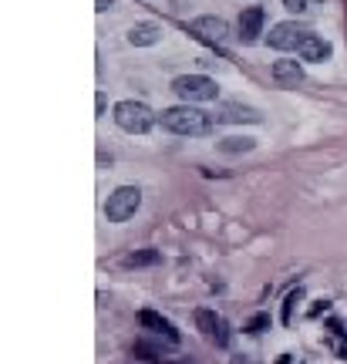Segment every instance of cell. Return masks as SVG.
I'll use <instances>...</instances> for the list:
<instances>
[{"label": "cell", "instance_id": "6da1fadb", "mask_svg": "<svg viewBox=\"0 0 347 364\" xmlns=\"http://www.w3.org/2000/svg\"><path fill=\"white\" fill-rule=\"evenodd\" d=\"M159 122H162V129L172 132V135H209L216 118L206 115V112H199L196 105H176V108H166V112L159 115Z\"/></svg>", "mask_w": 347, "mask_h": 364}, {"label": "cell", "instance_id": "7a4b0ae2", "mask_svg": "<svg viewBox=\"0 0 347 364\" xmlns=\"http://www.w3.org/2000/svg\"><path fill=\"white\" fill-rule=\"evenodd\" d=\"M115 125L129 135H145L155 125V112L142 102H118L115 105Z\"/></svg>", "mask_w": 347, "mask_h": 364}, {"label": "cell", "instance_id": "3957f363", "mask_svg": "<svg viewBox=\"0 0 347 364\" xmlns=\"http://www.w3.org/2000/svg\"><path fill=\"white\" fill-rule=\"evenodd\" d=\"M172 91L179 95L186 105H199V102H216V81L206 78V75H179L172 81Z\"/></svg>", "mask_w": 347, "mask_h": 364}, {"label": "cell", "instance_id": "277c9868", "mask_svg": "<svg viewBox=\"0 0 347 364\" xmlns=\"http://www.w3.org/2000/svg\"><path fill=\"white\" fill-rule=\"evenodd\" d=\"M139 206H142L139 186H118L115 193L108 196V203H105V216H108V223H125L139 213Z\"/></svg>", "mask_w": 347, "mask_h": 364}, {"label": "cell", "instance_id": "5b68a950", "mask_svg": "<svg viewBox=\"0 0 347 364\" xmlns=\"http://www.w3.org/2000/svg\"><path fill=\"white\" fill-rule=\"evenodd\" d=\"M304 38H307V31L297 24V21H283V24L273 27L267 41H270V48H277V51H297Z\"/></svg>", "mask_w": 347, "mask_h": 364}, {"label": "cell", "instance_id": "8992f818", "mask_svg": "<svg viewBox=\"0 0 347 364\" xmlns=\"http://www.w3.org/2000/svg\"><path fill=\"white\" fill-rule=\"evenodd\" d=\"M193 34H199L203 41H209V44H216V48H223L226 44V38H230V24L223 21V17H196L193 21Z\"/></svg>", "mask_w": 347, "mask_h": 364}, {"label": "cell", "instance_id": "52a82bcc", "mask_svg": "<svg viewBox=\"0 0 347 364\" xmlns=\"http://www.w3.org/2000/svg\"><path fill=\"white\" fill-rule=\"evenodd\" d=\"M213 118H216V122H226V125H243V122H246V125H257L263 115H260L257 108H250V105L226 102V105H219Z\"/></svg>", "mask_w": 347, "mask_h": 364}, {"label": "cell", "instance_id": "ba28073f", "mask_svg": "<svg viewBox=\"0 0 347 364\" xmlns=\"http://www.w3.org/2000/svg\"><path fill=\"white\" fill-rule=\"evenodd\" d=\"M240 34L236 38L243 41V44H257L260 34H263V7H246L243 14H240Z\"/></svg>", "mask_w": 347, "mask_h": 364}, {"label": "cell", "instance_id": "9c48e42d", "mask_svg": "<svg viewBox=\"0 0 347 364\" xmlns=\"http://www.w3.org/2000/svg\"><path fill=\"white\" fill-rule=\"evenodd\" d=\"M159 41H162V27L155 24V21H142V24H135L129 31L132 48H152V44H159Z\"/></svg>", "mask_w": 347, "mask_h": 364}, {"label": "cell", "instance_id": "30bf717a", "mask_svg": "<svg viewBox=\"0 0 347 364\" xmlns=\"http://www.w3.org/2000/svg\"><path fill=\"white\" fill-rule=\"evenodd\" d=\"M297 54H300V61H327L331 58V44L324 38H317V34H310L300 41V48H297Z\"/></svg>", "mask_w": 347, "mask_h": 364}, {"label": "cell", "instance_id": "8fae6325", "mask_svg": "<svg viewBox=\"0 0 347 364\" xmlns=\"http://www.w3.org/2000/svg\"><path fill=\"white\" fill-rule=\"evenodd\" d=\"M273 81L283 85V88H297V85L304 81V68H300V61H277V65H273Z\"/></svg>", "mask_w": 347, "mask_h": 364}, {"label": "cell", "instance_id": "7c38bea8", "mask_svg": "<svg viewBox=\"0 0 347 364\" xmlns=\"http://www.w3.org/2000/svg\"><path fill=\"white\" fill-rule=\"evenodd\" d=\"M139 321H142V327H145V331H152V334H162V338L172 341V344L179 341V334H176V327L169 324V321L162 317V314H155V311H142V314H139Z\"/></svg>", "mask_w": 347, "mask_h": 364}, {"label": "cell", "instance_id": "4fadbf2b", "mask_svg": "<svg viewBox=\"0 0 347 364\" xmlns=\"http://www.w3.org/2000/svg\"><path fill=\"white\" fill-rule=\"evenodd\" d=\"M196 324H199V331L206 334V338H216L219 334V327H223V321H219L213 311H206V307H199L196 311Z\"/></svg>", "mask_w": 347, "mask_h": 364}, {"label": "cell", "instance_id": "5bb4252c", "mask_svg": "<svg viewBox=\"0 0 347 364\" xmlns=\"http://www.w3.org/2000/svg\"><path fill=\"white\" fill-rule=\"evenodd\" d=\"M253 139H223L219 142V152H250L253 149Z\"/></svg>", "mask_w": 347, "mask_h": 364}, {"label": "cell", "instance_id": "9a60e30c", "mask_svg": "<svg viewBox=\"0 0 347 364\" xmlns=\"http://www.w3.org/2000/svg\"><path fill=\"white\" fill-rule=\"evenodd\" d=\"M125 263H129V267H152V263H159V253H155V250H139V253H132Z\"/></svg>", "mask_w": 347, "mask_h": 364}, {"label": "cell", "instance_id": "2e32d148", "mask_svg": "<svg viewBox=\"0 0 347 364\" xmlns=\"http://www.w3.org/2000/svg\"><path fill=\"white\" fill-rule=\"evenodd\" d=\"M300 297H304V290H300V287H297L294 294L287 297V304H283V324H290V317H294V304H297Z\"/></svg>", "mask_w": 347, "mask_h": 364}, {"label": "cell", "instance_id": "e0dca14e", "mask_svg": "<svg viewBox=\"0 0 347 364\" xmlns=\"http://www.w3.org/2000/svg\"><path fill=\"white\" fill-rule=\"evenodd\" d=\"M267 324H270L267 317H253V321L246 324V331H250V334H260V331H263V327H267Z\"/></svg>", "mask_w": 347, "mask_h": 364}, {"label": "cell", "instance_id": "ac0fdd59", "mask_svg": "<svg viewBox=\"0 0 347 364\" xmlns=\"http://www.w3.org/2000/svg\"><path fill=\"white\" fill-rule=\"evenodd\" d=\"M283 7H287V11H294V14H300V11H307V0H283Z\"/></svg>", "mask_w": 347, "mask_h": 364}, {"label": "cell", "instance_id": "d6986e66", "mask_svg": "<svg viewBox=\"0 0 347 364\" xmlns=\"http://www.w3.org/2000/svg\"><path fill=\"white\" fill-rule=\"evenodd\" d=\"M112 4H115V0H95V11H98V14H105V11H108V7H112Z\"/></svg>", "mask_w": 347, "mask_h": 364}, {"label": "cell", "instance_id": "ffe728a7", "mask_svg": "<svg viewBox=\"0 0 347 364\" xmlns=\"http://www.w3.org/2000/svg\"><path fill=\"white\" fill-rule=\"evenodd\" d=\"M95 112H98V115H105V95H102V91H98V98H95Z\"/></svg>", "mask_w": 347, "mask_h": 364}, {"label": "cell", "instance_id": "44dd1931", "mask_svg": "<svg viewBox=\"0 0 347 364\" xmlns=\"http://www.w3.org/2000/svg\"><path fill=\"white\" fill-rule=\"evenodd\" d=\"M162 364H196V361H189V358H179V361H162Z\"/></svg>", "mask_w": 347, "mask_h": 364}, {"label": "cell", "instance_id": "7402d4cb", "mask_svg": "<svg viewBox=\"0 0 347 364\" xmlns=\"http://www.w3.org/2000/svg\"><path fill=\"white\" fill-rule=\"evenodd\" d=\"M277 364H290V354H283V358H280V361H277Z\"/></svg>", "mask_w": 347, "mask_h": 364}]
</instances>
